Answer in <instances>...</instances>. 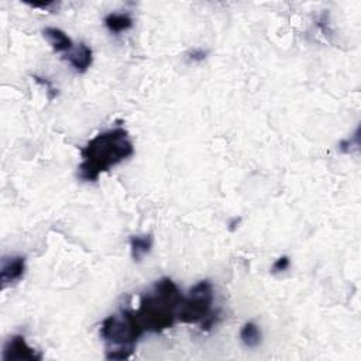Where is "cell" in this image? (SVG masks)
Instances as JSON below:
<instances>
[{
	"instance_id": "1",
	"label": "cell",
	"mask_w": 361,
	"mask_h": 361,
	"mask_svg": "<svg viewBox=\"0 0 361 361\" xmlns=\"http://www.w3.org/2000/svg\"><path fill=\"white\" fill-rule=\"evenodd\" d=\"M134 154V144L127 130L122 127L99 133L81 150L79 178L95 183L103 172L122 164Z\"/></svg>"
},
{
	"instance_id": "2",
	"label": "cell",
	"mask_w": 361,
	"mask_h": 361,
	"mask_svg": "<svg viewBox=\"0 0 361 361\" xmlns=\"http://www.w3.org/2000/svg\"><path fill=\"white\" fill-rule=\"evenodd\" d=\"M178 285L170 278H161L144 292L140 306L134 312L144 332L161 333L176 322L178 309L183 301Z\"/></svg>"
},
{
	"instance_id": "3",
	"label": "cell",
	"mask_w": 361,
	"mask_h": 361,
	"mask_svg": "<svg viewBox=\"0 0 361 361\" xmlns=\"http://www.w3.org/2000/svg\"><path fill=\"white\" fill-rule=\"evenodd\" d=\"M133 310H122L110 315L101 325V338L106 343L107 360L130 358L135 350L139 338L144 334Z\"/></svg>"
},
{
	"instance_id": "4",
	"label": "cell",
	"mask_w": 361,
	"mask_h": 361,
	"mask_svg": "<svg viewBox=\"0 0 361 361\" xmlns=\"http://www.w3.org/2000/svg\"><path fill=\"white\" fill-rule=\"evenodd\" d=\"M215 291L211 281H199L187 297L180 301L176 321L185 325L200 323L202 329L209 330L217 319V313L212 312Z\"/></svg>"
},
{
	"instance_id": "5",
	"label": "cell",
	"mask_w": 361,
	"mask_h": 361,
	"mask_svg": "<svg viewBox=\"0 0 361 361\" xmlns=\"http://www.w3.org/2000/svg\"><path fill=\"white\" fill-rule=\"evenodd\" d=\"M42 354L30 347L26 342V337L21 334H13L9 340L5 343L2 360L3 361H40Z\"/></svg>"
},
{
	"instance_id": "6",
	"label": "cell",
	"mask_w": 361,
	"mask_h": 361,
	"mask_svg": "<svg viewBox=\"0 0 361 361\" xmlns=\"http://www.w3.org/2000/svg\"><path fill=\"white\" fill-rule=\"evenodd\" d=\"M26 274V258L21 256L3 257L0 263V282L2 288L12 286L20 282Z\"/></svg>"
},
{
	"instance_id": "7",
	"label": "cell",
	"mask_w": 361,
	"mask_h": 361,
	"mask_svg": "<svg viewBox=\"0 0 361 361\" xmlns=\"http://www.w3.org/2000/svg\"><path fill=\"white\" fill-rule=\"evenodd\" d=\"M64 59L68 61L74 70L79 74L86 72L94 64V51L85 42H79L70 53L64 55Z\"/></svg>"
},
{
	"instance_id": "8",
	"label": "cell",
	"mask_w": 361,
	"mask_h": 361,
	"mask_svg": "<svg viewBox=\"0 0 361 361\" xmlns=\"http://www.w3.org/2000/svg\"><path fill=\"white\" fill-rule=\"evenodd\" d=\"M42 36L44 38L49 41V44L51 45V49L55 53H70L74 49V41L71 40V37L68 36L64 30L57 29V27H47L42 30Z\"/></svg>"
},
{
	"instance_id": "9",
	"label": "cell",
	"mask_w": 361,
	"mask_h": 361,
	"mask_svg": "<svg viewBox=\"0 0 361 361\" xmlns=\"http://www.w3.org/2000/svg\"><path fill=\"white\" fill-rule=\"evenodd\" d=\"M154 237L152 235H135L130 237V253L135 263H140L152 250Z\"/></svg>"
},
{
	"instance_id": "10",
	"label": "cell",
	"mask_w": 361,
	"mask_h": 361,
	"mask_svg": "<svg viewBox=\"0 0 361 361\" xmlns=\"http://www.w3.org/2000/svg\"><path fill=\"white\" fill-rule=\"evenodd\" d=\"M105 26L111 34H122L134 26L129 13H110L105 17Z\"/></svg>"
},
{
	"instance_id": "11",
	"label": "cell",
	"mask_w": 361,
	"mask_h": 361,
	"mask_svg": "<svg viewBox=\"0 0 361 361\" xmlns=\"http://www.w3.org/2000/svg\"><path fill=\"white\" fill-rule=\"evenodd\" d=\"M240 338H241V343L245 347L256 349L261 345L263 333L254 322H247L243 325V327L240 330Z\"/></svg>"
},
{
	"instance_id": "12",
	"label": "cell",
	"mask_w": 361,
	"mask_h": 361,
	"mask_svg": "<svg viewBox=\"0 0 361 361\" xmlns=\"http://www.w3.org/2000/svg\"><path fill=\"white\" fill-rule=\"evenodd\" d=\"M360 130L357 129L353 137L350 139H345L340 142V144H338V150H340L342 152H351L353 150H357L358 146H360Z\"/></svg>"
},
{
	"instance_id": "13",
	"label": "cell",
	"mask_w": 361,
	"mask_h": 361,
	"mask_svg": "<svg viewBox=\"0 0 361 361\" xmlns=\"http://www.w3.org/2000/svg\"><path fill=\"white\" fill-rule=\"evenodd\" d=\"M289 265H291V260H289V257L282 256V257H280V258L274 263V265H273V273H274V274L284 273V271H286V269L289 268Z\"/></svg>"
},
{
	"instance_id": "14",
	"label": "cell",
	"mask_w": 361,
	"mask_h": 361,
	"mask_svg": "<svg viewBox=\"0 0 361 361\" xmlns=\"http://www.w3.org/2000/svg\"><path fill=\"white\" fill-rule=\"evenodd\" d=\"M206 57V51H202V50H193L189 53V58L192 61H203Z\"/></svg>"
}]
</instances>
